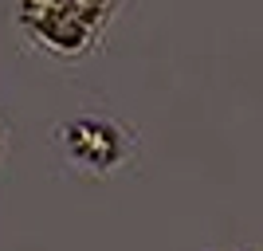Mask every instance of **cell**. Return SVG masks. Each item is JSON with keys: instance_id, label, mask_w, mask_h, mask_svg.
Masks as SVG:
<instances>
[{"instance_id": "obj_1", "label": "cell", "mask_w": 263, "mask_h": 251, "mask_svg": "<svg viewBox=\"0 0 263 251\" xmlns=\"http://www.w3.org/2000/svg\"><path fill=\"white\" fill-rule=\"evenodd\" d=\"M67 149L79 165H90V169H110L122 161V138L110 122H71Z\"/></svg>"}]
</instances>
